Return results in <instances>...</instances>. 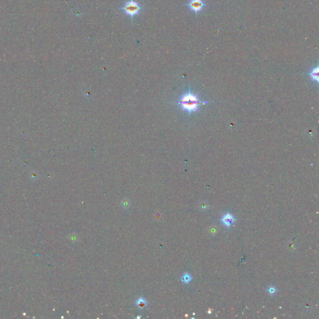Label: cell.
<instances>
[{"mask_svg": "<svg viewBox=\"0 0 319 319\" xmlns=\"http://www.w3.org/2000/svg\"><path fill=\"white\" fill-rule=\"evenodd\" d=\"M178 103L180 104L181 109L183 111L187 112L189 114H191L192 112L198 111L201 104L208 103L209 102L201 101L198 98V95L193 93L190 89L188 92L184 94L181 97Z\"/></svg>", "mask_w": 319, "mask_h": 319, "instance_id": "obj_1", "label": "cell"}, {"mask_svg": "<svg viewBox=\"0 0 319 319\" xmlns=\"http://www.w3.org/2000/svg\"><path fill=\"white\" fill-rule=\"evenodd\" d=\"M200 207L202 210H206V209H208V204H206V203L203 202L200 204Z\"/></svg>", "mask_w": 319, "mask_h": 319, "instance_id": "obj_6", "label": "cell"}, {"mask_svg": "<svg viewBox=\"0 0 319 319\" xmlns=\"http://www.w3.org/2000/svg\"><path fill=\"white\" fill-rule=\"evenodd\" d=\"M221 221H222V222L223 223V224L225 225V226L227 227H229L231 225V224L234 221V218L232 214L228 213L224 214Z\"/></svg>", "mask_w": 319, "mask_h": 319, "instance_id": "obj_4", "label": "cell"}, {"mask_svg": "<svg viewBox=\"0 0 319 319\" xmlns=\"http://www.w3.org/2000/svg\"><path fill=\"white\" fill-rule=\"evenodd\" d=\"M191 279V277L189 275H185V276H183V281H185L186 283H188V282H189Z\"/></svg>", "mask_w": 319, "mask_h": 319, "instance_id": "obj_7", "label": "cell"}, {"mask_svg": "<svg viewBox=\"0 0 319 319\" xmlns=\"http://www.w3.org/2000/svg\"><path fill=\"white\" fill-rule=\"evenodd\" d=\"M188 6L191 10L194 12H198L203 9L204 4L201 0H191Z\"/></svg>", "mask_w": 319, "mask_h": 319, "instance_id": "obj_3", "label": "cell"}, {"mask_svg": "<svg viewBox=\"0 0 319 319\" xmlns=\"http://www.w3.org/2000/svg\"><path fill=\"white\" fill-rule=\"evenodd\" d=\"M276 289L274 287H270L269 290V292L271 294H275V293H276Z\"/></svg>", "mask_w": 319, "mask_h": 319, "instance_id": "obj_8", "label": "cell"}, {"mask_svg": "<svg viewBox=\"0 0 319 319\" xmlns=\"http://www.w3.org/2000/svg\"><path fill=\"white\" fill-rule=\"evenodd\" d=\"M122 9L125 14L130 16L132 18L134 16L139 14L141 10V6L139 5V3L133 0H130L125 3Z\"/></svg>", "mask_w": 319, "mask_h": 319, "instance_id": "obj_2", "label": "cell"}, {"mask_svg": "<svg viewBox=\"0 0 319 319\" xmlns=\"http://www.w3.org/2000/svg\"><path fill=\"white\" fill-rule=\"evenodd\" d=\"M310 76L312 80L314 82H316L317 84H318V67H316L312 69L310 72Z\"/></svg>", "mask_w": 319, "mask_h": 319, "instance_id": "obj_5", "label": "cell"}]
</instances>
